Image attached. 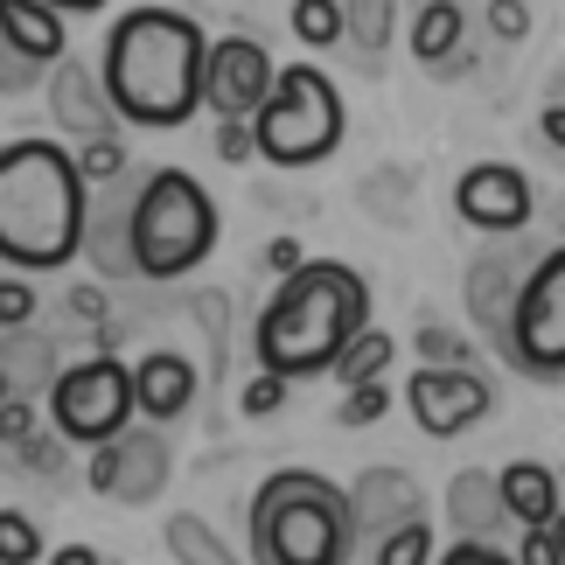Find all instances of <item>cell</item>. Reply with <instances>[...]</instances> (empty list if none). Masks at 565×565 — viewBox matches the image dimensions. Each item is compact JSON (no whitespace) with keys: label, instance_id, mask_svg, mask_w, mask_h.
Segmentation results:
<instances>
[{"label":"cell","instance_id":"cell-1","mask_svg":"<svg viewBox=\"0 0 565 565\" xmlns=\"http://www.w3.org/2000/svg\"><path fill=\"white\" fill-rule=\"evenodd\" d=\"M105 92H113L119 119L140 126V134H175L195 119L210 84V35L203 21L182 8H134L113 21L105 35Z\"/></svg>","mask_w":565,"mask_h":565},{"label":"cell","instance_id":"cell-2","mask_svg":"<svg viewBox=\"0 0 565 565\" xmlns=\"http://www.w3.org/2000/svg\"><path fill=\"white\" fill-rule=\"evenodd\" d=\"M92 237V175L63 140H8L0 147V258L14 273H56Z\"/></svg>","mask_w":565,"mask_h":565},{"label":"cell","instance_id":"cell-3","mask_svg":"<svg viewBox=\"0 0 565 565\" xmlns=\"http://www.w3.org/2000/svg\"><path fill=\"white\" fill-rule=\"evenodd\" d=\"M371 329V287L342 258H308L300 273L279 279L252 329V356L279 377H329L335 356Z\"/></svg>","mask_w":565,"mask_h":565},{"label":"cell","instance_id":"cell-4","mask_svg":"<svg viewBox=\"0 0 565 565\" xmlns=\"http://www.w3.org/2000/svg\"><path fill=\"white\" fill-rule=\"evenodd\" d=\"M252 552L273 565H342L363 531H356V503L350 489H335L315 468H279L252 489Z\"/></svg>","mask_w":565,"mask_h":565},{"label":"cell","instance_id":"cell-5","mask_svg":"<svg viewBox=\"0 0 565 565\" xmlns=\"http://www.w3.org/2000/svg\"><path fill=\"white\" fill-rule=\"evenodd\" d=\"M216 245V203L189 168H154L134 189V258L140 279H182Z\"/></svg>","mask_w":565,"mask_h":565},{"label":"cell","instance_id":"cell-6","mask_svg":"<svg viewBox=\"0 0 565 565\" xmlns=\"http://www.w3.org/2000/svg\"><path fill=\"white\" fill-rule=\"evenodd\" d=\"M258 126V161L273 168H321L350 134V113H342V92L329 71L315 63H287L273 84V98L252 113Z\"/></svg>","mask_w":565,"mask_h":565},{"label":"cell","instance_id":"cell-7","mask_svg":"<svg viewBox=\"0 0 565 565\" xmlns=\"http://www.w3.org/2000/svg\"><path fill=\"white\" fill-rule=\"evenodd\" d=\"M134 412H140V377L113 350L77 356L50 377V419L71 447H105L113 433L134 426Z\"/></svg>","mask_w":565,"mask_h":565},{"label":"cell","instance_id":"cell-8","mask_svg":"<svg viewBox=\"0 0 565 565\" xmlns=\"http://www.w3.org/2000/svg\"><path fill=\"white\" fill-rule=\"evenodd\" d=\"M510 363L524 377H537V384L565 377V245H552L545 258H537L531 279H524V294H516Z\"/></svg>","mask_w":565,"mask_h":565},{"label":"cell","instance_id":"cell-9","mask_svg":"<svg viewBox=\"0 0 565 565\" xmlns=\"http://www.w3.org/2000/svg\"><path fill=\"white\" fill-rule=\"evenodd\" d=\"M161 426V419H154ZM154 426H126L113 433L105 447H92V461H84V482H92L105 503H126V510H140V503H154V495L168 489V468H175V454H168V440Z\"/></svg>","mask_w":565,"mask_h":565},{"label":"cell","instance_id":"cell-10","mask_svg":"<svg viewBox=\"0 0 565 565\" xmlns=\"http://www.w3.org/2000/svg\"><path fill=\"white\" fill-rule=\"evenodd\" d=\"M489 377L475 363H419L405 377V412L419 419L426 440H461V433L489 412Z\"/></svg>","mask_w":565,"mask_h":565},{"label":"cell","instance_id":"cell-11","mask_svg":"<svg viewBox=\"0 0 565 565\" xmlns=\"http://www.w3.org/2000/svg\"><path fill=\"white\" fill-rule=\"evenodd\" d=\"M279 84V63L266 56L258 35H216L210 42V84H203V105L216 119H252L258 105L273 98Z\"/></svg>","mask_w":565,"mask_h":565},{"label":"cell","instance_id":"cell-12","mask_svg":"<svg viewBox=\"0 0 565 565\" xmlns=\"http://www.w3.org/2000/svg\"><path fill=\"white\" fill-rule=\"evenodd\" d=\"M454 216L468 231H489V237H510L531 224V182L524 168L510 161H475L461 182H454Z\"/></svg>","mask_w":565,"mask_h":565},{"label":"cell","instance_id":"cell-13","mask_svg":"<svg viewBox=\"0 0 565 565\" xmlns=\"http://www.w3.org/2000/svg\"><path fill=\"white\" fill-rule=\"evenodd\" d=\"M63 8L50 0H0V50H8V98H21V84H29L42 63H63Z\"/></svg>","mask_w":565,"mask_h":565},{"label":"cell","instance_id":"cell-14","mask_svg":"<svg viewBox=\"0 0 565 565\" xmlns=\"http://www.w3.org/2000/svg\"><path fill=\"white\" fill-rule=\"evenodd\" d=\"M531 266H537V258H524V252H489V258H475V266H468V287H461L468 321L482 335H495V350H503V356H510V315H516V294H524Z\"/></svg>","mask_w":565,"mask_h":565},{"label":"cell","instance_id":"cell-15","mask_svg":"<svg viewBox=\"0 0 565 565\" xmlns=\"http://www.w3.org/2000/svg\"><path fill=\"white\" fill-rule=\"evenodd\" d=\"M50 113L56 126L71 140H98V134H119V105L113 92H105V71H92V63H77V56H63L56 63V77H50Z\"/></svg>","mask_w":565,"mask_h":565},{"label":"cell","instance_id":"cell-16","mask_svg":"<svg viewBox=\"0 0 565 565\" xmlns=\"http://www.w3.org/2000/svg\"><path fill=\"white\" fill-rule=\"evenodd\" d=\"M350 503H356V531L363 537H391L398 524L426 516V495H419V482H412L405 468H363L350 482Z\"/></svg>","mask_w":565,"mask_h":565},{"label":"cell","instance_id":"cell-17","mask_svg":"<svg viewBox=\"0 0 565 565\" xmlns=\"http://www.w3.org/2000/svg\"><path fill=\"white\" fill-rule=\"evenodd\" d=\"M134 377H140V419H182V412L195 405V363L189 356H175V350H147L140 363H134Z\"/></svg>","mask_w":565,"mask_h":565},{"label":"cell","instance_id":"cell-18","mask_svg":"<svg viewBox=\"0 0 565 565\" xmlns=\"http://www.w3.org/2000/svg\"><path fill=\"white\" fill-rule=\"evenodd\" d=\"M447 524L461 531V537H489L495 524H516L510 503H503V475H489V468H461L447 482Z\"/></svg>","mask_w":565,"mask_h":565},{"label":"cell","instance_id":"cell-19","mask_svg":"<svg viewBox=\"0 0 565 565\" xmlns=\"http://www.w3.org/2000/svg\"><path fill=\"white\" fill-rule=\"evenodd\" d=\"M461 42H468V14H461V0H419L412 8V42L405 50L426 63V71H461Z\"/></svg>","mask_w":565,"mask_h":565},{"label":"cell","instance_id":"cell-20","mask_svg":"<svg viewBox=\"0 0 565 565\" xmlns=\"http://www.w3.org/2000/svg\"><path fill=\"white\" fill-rule=\"evenodd\" d=\"M503 503H510L516 524H552L565 510V495H558V475L545 461H510L503 468Z\"/></svg>","mask_w":565,"mask_h":565},{"label":"cell","instance_id":"cell-21","mask_svg":"<svg viewBox=\"0 0 565 565\" xmlns=\"http://www.w3.org/2000/svg\"><path fill=\"white\" fill-rule=\"evenodd\" d=\"M294 35L308 50H335V42H350V8L342 0H294Z\"/></svg>","mask_w":565,"mask_h":565},{"label":"cell","instance_id":"cell-22","mask_svg":"<svg viewBox=\"0 0 565 565\" xmlns=\"http://www.w3.org/2000/svg\"><path fill=\"white\" fill-rule=\"evenodd\" d=\"M391 356H398V342H391L384 329H363V335L350 342V350L335 356V371H329V377H335V384H363V377H384V371H391Z\"/></svg>","mask_w":565,"mask_h":565},{"label":"cell","instance_id":"cell-23","mask_svg":"<svg viewBox=\"0 0 565 565\" xmlns=\"http://www.w3.org/2000/svg\"><path fill=\"white\" fill-rule=\"evenodd\" d=\"M168 558H195V565H231V545H216V531L203 516H168Z\"/></svg>","mask_w":565,"mask_h":565},{"label":"cell","instance_id":"cell-24","mask_svg":"<svg viewBox=\"0 0 565 565\" xmlns=\"http://www.w3.org/2000/svg\"><path fill=\"white\" fill-rule=\"evenodd\" d=\"M350 8V50L377 56L391 50V21H398V0H342Z\"/></svg>","mask_w":565,"mask_h":565},{"label":"cell","instance_id":"cell-25","mask_svg":"<svg viewBox=\"0 0 565 565\" xmlns=\"http://www.w3.org/2000/svg\"><path fill=\"white\" fill-rule=\"evenodd\" d=\"M42 377H56L50 371V342H21V329H8V391H35Z\"/></svg>","mask_w":565,"mask_h":565},{"label":"cell","instance_id":"cell-26","mask_svg":"<svg viewBox=\"0 0 565 565\" xmlns=\"http://www.w3.org/2000/svg\"><path fill=\"white\" fill-rule=\"evenodd\" d=\"M391 412V384L384 377H363V384H342V405H335V419L342 426H371Z\"/></svg>","mask_w":565,"mask_h":565},{"label":"cell","instance_id":"cell-27","mask_svg":"<svg viewBox=\"0 0 565 565\" xmlns=\"http://www.w3.org/2000/svg\"><path fill=\"white\" fill-rule=\"evenodd\" d=\"M412 350H419V363H475L468 335L447 329V321H419V329H412Z\"/></svg>","mask_w":565,"mask_h":565},{"label":"cell","instance_id":"cell-28","mask_svg":"<svg viewBox=\"0 0 565 565\" xmlns=\"http://www.w3.org/2000/svg\"><path fill=\"white\" fill-rule=\"evenodd\" d=\"M287 391H294V377H279V371L258 363V377H245V391H237V412H245V419H273V412L287 405Z\"/></svg>","mask_w":565,"mask_h":565},{"label":"cell","instance_id":"cell-29","mask_svg":"<svg viewBox=\"0 0 565 565\" xmlns=\"http://www.w3.org/2000/svg\"><path fill=\"white\" fill-rule=\"evenodd\" d=\"M433 558V531H426V516H412V524H398L377 545V565H426Z\"/></svg>","mask_w":565,"mask_h":565},{"label":"cell","instance_id":"cell-30","mask_svg":"<svg viewBox=\"0 0 565 565\" xmlns=\"http://www.w3.org/2000/svg\"><path fill=\"white\" fill-rule=\"evenodd\" d=\"M77 168H84L92 182H119V175H126V140H119V134L77 140Z\"/></svg>","mask_w":565,"mask_h":565},{"label":"cell","instance_id":"cell-31","mask_svg":"<svg viewBox=\"0 0 565 565\" xmlns=\"http://www.w3.org/2000/svg\"><path fill=\"white\" fill-rule=\"evenodd\" d=\"M29 558H42L35 524H21L14 510H0V565H29Z\"/></svg>","mask_w":565,"mask_h":565},{"label":"cell","instance_id":"cell-32","mask_svg":"<svg viewBox=\"0 0 565 565\" xmlns=\"http://www.w3.org/2000/svg\"><path fill=\"white\" fill-rule=\"evenodd\" d=\"M252 154H258V126L252 119H216V161L245 168Z\"/></svg>","mask_w":565,"mask_h":565},{"label":"cell","instance_id":"cell-33","mask_svg":"<svg viewBox=\"0 0 565 565\" xmlns=\"http://www.w3.org/2000/svg\"><path fill=\"white\" fill-rule=\"evenodd\" d=\"M35 315V294L21 287V273H8V287H0V329H29Z\"/></svg>","mask_w":565,"mask_h":565},{"label":"cell","instance_id":"cell-34","mask_svg":"<svg viewBox=\"0 0 565 565\" xmlns=\"http://www.w3.org/2000/svg\"><path fill=\"white\" fill-rule=\"evenodd\" d=\"M258 266H266L273 279H287V273H300V266H308V252H300V237H266Z\"/></svg>","mask_w":565,"mask_h":565},{"label":"cell","instance_id":"cell-35","mask_svg":"<svg viewBox=\"0 0 565 565\" xmlns=\"http://www.w3.org/2000/svg\"><path fill=\"white\" fill-rule=\"evenodd\" d=\"M440 558H447V565H495L503 552H495L489 537H461V545H454V552H440Z\"/></svg>","mask_w":565,"mask_h":565},{"label":"cell","instance_id":"cell-36","mask_svg":"<svg viewBox=\"0 0 565 565\" xmlns=\"http://www.w3.org/2000/svg\"><path fill=\"white\" fill-rule=\"evenodd\" d=\"M71 315L84 321V329H105V294H98V287H77V294H71Z\"/></svg>","mask_w":565,"mask_h":565},{"label":"cell","instance_id":"cell-37","mask_svg":"<svg viewBox=\"0 0 565 565\" xmlns=\"http://www.w3.org/2000/svg\"><path fill=\"white\" fill-rule=\"evenodd\" d=\"M537 134H545V140L558 147V154H565V98H552L545 113H537Z\"/></svg>","mask_w":565,"mask_h":565},{"label":"cell","instance_id":"cell-38","mask_svg":"<svg viewBox=\"0 0 565 565\" xmlns=\"http://www.w3.org/2000/svg\"><path fill=\"white\" fill-rule=\"evenodd\" d=\"M489 21H495L503 35H524V8H516V0H495V8H489Z\"/></svg>","mask_w":565,"mask_h":565},{"label":"cell","instance_id":"cell-39","mask_svg":"<svg viewBox=\"0 0 565 565\" xmlns=\"http://www.w3.org/2000/svg\"><path fill=\"white\" fill-rule=\"evenodd\" d=\"M50 8H63V14H105L113 0H50Z\"/></svg>","mask_w":565,"mask_h":565},{"label":"cell","instance_id":"cell-40","mask_svg":"<svg viewBox=\"0 0 565 565\" xmlns=\"http://www.w3.org/2000/svg\"><path fill=\"white\" fill-rule=\"evenodd\" d=\"M552 537H558V565H565V510L552 516Z\"/></svg>","mask_w":565,"mask_h":565}]
</instances>
